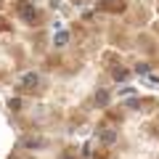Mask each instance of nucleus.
<instances>
[{
	"label": "nucleus",
	"instance_id": "f257e3e1",
	"mask_svg": "<svg viewBox=\"0 0 159 159\" xmlns=\"http://www.w3.org/2000/svg\"><path fill=\"white\" fill-rule=\"evenodd\" d=\"M37 85H40V74L37 72H27L21 77V88H24V90H34Z\"/></svg>",
	"mask_w": 159,
	"mask_h": 159
},
{
	"label": "nucleus",
	"instance_id": "f03ea898",
	"mask_svg": "<svg viewBox=\"0 0 159 159\" xmlns=\"http://www.w3.org/2000/svg\"><path fill=\"white\" fill-rule=\"evenodd\" d=\"M19 13H21L24 21H34L37 19V11H34L32 3H19Z\"/></svg>",
	"mask_w": 159,
	"mask_h": 159
},
{
	"label": "nucleus",
	"instance_id": "7ed1b4c3",
	"mask_svg": "<svg viewBox=\"0 0 159 159\" xmlns=\"http://www.w3.org/2000/svg\"><path fill=\"white\" fill-rule=\"evenodd\" d=\"M109 98H111V93H109V90H98L96 93V103H98V106H106Z\"/></svg>",
	"mask_w": 159,
	"mask_h": 159
},
{
	"label": "nucleus",
	"instance_id": "20e7f679",
	"mask_svg": "<svg viewBox=\"0 0 159 159\" xmlns=\"http://www.w3.org/2000/svg\"><path fill=\"white\" fill-rule=\"evenodd\" d=\"M101 141L106 143V146H111V143L117 141V133H114V130H101Z\"/></svg>",
	"mask_w": 159,
	"mask_h": 159
},
{
	"label": "nucleus",
	"instance_id": "39448f33",
	"mask_svg": "<svg viewBox=\"0 0 159 159\" xmlns=\"http://www.w3.org/2000/svg\"><path fill=\"white\" fill-rule=\"evenodd\" d=\"M127 74H130V72H127L125 66H117V69H114V80H117V82H125Z\"/></svg>",
	"mask_w": 159,
	"mask_h": 159
},
{
	"label": "nucleus",
	"instance_id": "423d86ee",
	"mask_svg": "<svg viewBox=\"0 0 159 159\" xmlns=\"http://www.w3.org/2000/svg\"><path fill=\"white\" fill-rule=\"evenodd\" d=\"M66 43H69V32H58L56 34V45L61 48V45H66Z\"/></svg>",
	"mask_w": 159,
	"mask_h": 159
},
{
	"label": "nucleus",
	"instance_id": "0eeeda50",
	"mask_svg": "<svg viewBox=\"0 0 159 159\" xmlns=\"http://www.w3.org/2000/svg\"><path fill=\"white\" fill-rule=\"evenodd\" d=\"M114 6V0H101V8H111Z\"/></svg>",
	"mask_w": 159,
	"mask_h": 159
}]
</instances>
